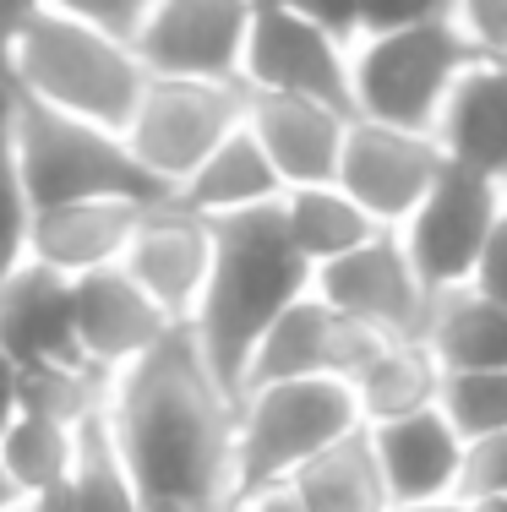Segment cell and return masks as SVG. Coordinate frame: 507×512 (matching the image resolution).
<instances>
[{
    "instance_id": "1",
    "label": "cell",
    "mask_w": 507,
    "mask_h": 512,
    "mask_svg": "<svg viewBox=\"0 0 507 512\" xmlns=\"http://www.w3.org/2000/svg\"><path fill=\"white\" fill-rule=\"evenodd\" d=\"M104 431L148 512H235L240 398L208 371L191 333L115 376Z\"/></svg>"
},
{
    "instance_id": "2",
    "label": "cell",
    "mask_w": 507,
    "mask_h": 512,
    "mask_svg": "<svg viewBox=\"0 0 507 512\" xmlns=\"http://www.w3.org/2000/svg\"><path fill=\"white\" fill-rule=\"evenodd\" d=\"M317 289V267L289 240L279 207H257L240 218H219V262H213L208 295L191 316V344L202 349L208 371L229 393H246L251 360L273 322Z\"/></svg>"
},
{
    "instance_id": "3",
    "label": "cell",
    "mask_w": 507,
    "mask_h": 512,
    "mask_svg": "<svg viewBox=\"0 0 507 512\" xmlns=\"http://www.w3.org/2000/svg\"><path fill=\"white\" fill-rule=\"evenodd\" d=\"M6 60H11V93L110 131L131 126V115H137L142 93L153 82L131 39H115V33L77 17H60L50 6L11 17Z\"/></svg>"
},
{
    "instance_id": "4",
    "label": "cell",
    "mask_w": 507,
    "mask_h": 512,
    "mask_svg": "<svg viewBox=\"0 0 507 512\" xmlns=\"http://www.w3.org/2000/svg\"><path fill=\"white\" fill-rule=\"evenodd\" d=\"M6 153H11V207L17 213H44V207L99 202V197H126V202L169 197L142 169V158L131 153L126 131L60 115V109L33 104L22 93H11Z\"/></svg>"
},
{
    "instance_id": "5",
    "label": "cell",
    "mask_w": 507,
    "mask_h": 512,
    "mask_svg": "<svg viewBox=\"0 0 507 512\" xmlns=\"http://www.w3.org/2000/svg\"><path fill=\"white\" fill-rule=\"evenodd\" d=\"M480 50L458 33V22H415V28H382L355 39V77L349 109L371 126H404L437 137L464 71Z\"/></svg>"
},
{
    "instance_id": "6",
    "label": "cell",
    "mask_w": 507,
    "mask_h": 512,
    "mask_svg": "<svg viewBox=\"0 0 507 512\" xmlns=\"http://www.w3.org/2000/svg\"><path fill=\"white\" fill-rule=\"evenodd\" d=\"M355 431H366V414L355 387L338 376L246 387L240 393V496L279 491L311 458H322Z\"/></svg>"
},
{
    "instance_id": "7",
    "label": "cell",
    "mask_w": 507,
    "mask_h": 512,
    "mask_svg": "<svg viewBox=\"0 0 507 512\" xmlns=\"http://www.w3.org/2000/svg\"><path fill=\"white\" fill-rule=\"evenodd\" d=\"M240 126H246V88L153 77L126 126V142L142 158V169L175 197Z\"/></svg>"
},
{
    "instance_id": "8",
    "label": "cell",
    "mask_w": 507,
    "mask_h": 512,
    "mask_svg": "<svg viewBox=\"0 0 507 512\" xmlns=\"http://www.w3.org/2000/svg\"><path fill=\"white\" fill-rule=\"evenodd\" d=\"M257 6L262 0H153L148 22L131 44H137L148 77L246 88Z\"/></svg>"
},
{
    "instance_id": "9",
    "label": "cell",
    "mask_w": 507,
    "mask_h": 512,
    "mask_svg": "<svg viewBox=\"0 0 507 512\" xmlns=\"http://www.w3.org/2000/svg\"><path fill=\"white\" fill-rule=\"evenodd\" d=\"M502 207H507V191L497 180L475 175V169H458V164L442 169L431 197L415 207V218H409L404 229H398V240L415 256V267L431 284V295L475 284V267L491 246V229H497Z\"/></svg>"
},
{
    "instance_id": "10",
    "label": "cell",
    "mask_w": 507,
    "mask_h": 512,
    "mask_svg": "<svg viewBox=\"0 0 507 512\" xmlns=\"http://www.w3.org/2000/svg\"><path fill=\"white\" fill-rule=\"evenodd\" d=\"M355 77V39L328 28L311 11L284 0H262L246 55V93H295V99H328L349 109Z\"/></svg>"
},
{
    "instance_id": "11",
    "label": "cell",
    "mask_w": 507,
    "mask_h": 512,
    "mask_svg": "<svg viewBox=\"0 0 507 512\" xmlns=\"http://www.w3.org/2000/svg\"><path fill=\"white\" fill-rule=\"evenodd\" d=\"M317 295L328 300L338 316L371 327L382 338H420L431 316V284L420 278L415 256L404 251L398 229H382L366 246H355L349 256L317 267Z\"/></svg>"
},
{
    "instance_id": "12",
    "label": "cell",
    "mask_w": 507,
    "mask_h": 512,
    "mask_svg": "<svg viewBox=\"0 0 507 512\" xmlns=\"http://www.w3.org/2000/svg\"><path fill=\"white\" fill-rule=\"evenodd\" d=\"M213 262H219V224L202 218L197 207H186L180 197H159V202L142 207V224H137V235H131V251L120 267H126L180 327H191L202 295H208Z\"/></svg>"
},
{
    "instance_id": "13",
    "label": "cell",
    "mask_w": 507,
    "mask_h": 512,
    "mask_svg": "<svg viewBox=\"0 0 507 512\" xmlns=\"http://www.w3.org/2000/svg\"><path fill=\"white\" fill-rule=\"evenodd\" d=\"M448 169V153L431 131H404V126H371L355 120L344 148L338 186L349 191L382 229H404L415 207L431 197V186Z\"/></svg>"
},
{
    "instance_id": "14",
    "label": "cell",
    "mask_w": 507,
    "mask_h": 512,
    "mask_svg": "<svg viewBox=\"0 0 507 512\" xmlns=\"http://www.w3.org/2000/svg\"><path fill=\"white\" fill-rule=\"evenodd\" d=\"M148 202L126 197H99V202H66L44 207V213H17L11 224V262L33 256V262L55 267L66 278H88L104 267H120L131 251V235L142 224Z\"/></svg>"
},
{
    "instance_id": "15",
    "label": "cell",
    "mask_w": 507,
    "mask_h": 512,
    "mask_svg": "<svg viewBox=\"0 0 507 512\" xmlns=\"http://www.w3.org/2000/svg\"><path fill=\"white\" fill-rule=\"evenodd\" d=\"M382 344H388L382 333H371V327L338 316L328 300L311 289V295L295 300V306L273 322V333L262 338L246 387L300 382V376H338V382H355Z\"/></svg>"
},
{
    "instance_id": "16",
    "label": "cell",
    "mask_w": 507,
    "mask_h": 512,
    "mask_svg": "<svg viewBox=\"0 0 507 512\" xmlns=\"http://www.w3.org/2000/svg\"><path fill=\"white\" fill-rule=\"evenodd\" d=\"M77 327H82L88 365L104 371L110 382L148 355H159L175 333H186L126 267H104V273L77 278Z\"/></svg>"
},
{
    "instance_id": "17",
    "label": "cell",
    "mask_w": 507,
    "mask_h": 512,
    "mask_svg": "<svg viewBox=\"0 0 507 512\" xmlns=\"http://www.w3.org/2000/svg\"><path fill=\"white\" fill-rule=\"evenodd\" d=\"M0 344L6 365H88L77 327V278L55 267L17 256L6 267V295H0Z\"/></svg>"
},
{
    "instance_id": "18",
    "label": "cell",
    "mask_w": 507,
    "mask_h": 512,
    "mask_svg": "<svg viewBox=\"0 0 507 512\" xmlns=\"http://www.w3.org/2000/svg\"><path fill=\"white\" fill-rule=\"evenodd\" d=\"M246 126L262 137L284 186L295 191L338 180L349 131H355V109L328 99H295V93H246Z\"/></svg>"
},
{
    "instance_id": "19",
    "label": "cell",
    "mask_w": 507,
    "mask_h": 512,
    "mask_svg": "<svg viewBox=\"0 0 507 512\" xmlns=\"http://www.w3.org/2000/svg\"><path fill=\"white\" fill-rule=\"evenodd\" d=\"M366 431H371V447H377L393 502H448V496H458L469 442L442 414V404L388 420V425H366Z\"/></svg>"
},
{
    "instance_id": "20",
    "label": "cell",
    "mask_w": 507,
    "mask_h": 512,
    "mask_svg": "<svg viewBox=\"0 0 507 512\" xmlns=\"http://www.w3.org/2000/svg\"><path fill=\"white\" fill-rule=\"evenodd\" d=\"M448 164L475 169L507 191V60H475L437 126Z\"/></svg>"
},
{
    "instance_id": "21",
    "label": "cell",
    "mask_w": 507,
    "mask_h": 512,
    "mask_svg": "<svg viewBox=\"0 0 507 512\" xmlns=\"http://www.w3.org/2000/svg\"><path fill=\"white\" fill-rule=\"evenodd\" d=\"M175 197L219 224V218H240V213H257V207H279L289 197V186H284L279 164L268 158V148H262V137L251 126H240L235 137L219 142V153Z\"/></svg>"
},
{
    "instance_id": "22",
    "label": "cell",
    "mask_w": 507,
    "mask_h": 512,
    "mask_svg": "<svg viewBox=\"0 0 507 512\" xmlns=\"http://www.w3.org/2000/svg\"><path fill=\"white\" fill-rule=\"evenodd\" d=\"M88 453V425L44 420V414L11 409L6 436H0V474H6V507L28 502V496L66 485L82 469Z\"/></svg>"
},
{
    "instance_id": "23",
    "label": "cell",
    "mask_w": 507,
    "mask_h": 512,
    "mask_svg": "<svg viewBox=\"0 0 507 512\" xmlns=\"http://www.w3.org/2000/svg\"><path fill=\"white\" fill-rule=\"evenodd\" d=\"M420 344L437 355L442 371H497L507 365V306L480 295L475 284L442 289L431 300Z\"/></svg>"
},
{
    "instance_id": "24",
    "label": "cell",
    "mask_w": 507,
    "mask_h": 512,
    "mask_svg": "<svg viewBox=\"0 0 507 512\" xmlns=\"http://www.w3.org/2000/svg\"><path fill=\"white\" fill-rule=\"evenodd\" d=\"M289 496L300 502V512H388L393 496H388V480H382L371 431H355L322 458H311L289 480Z\"/></svg>"
},
{
    "instance_id": "25",
    "label": "cell",
    "mask_w": 507,
    "mask_h": 512,
    "mask_svg": "<svg viewBox=\"0 0 507 512\" xmlns=\"http://www.w3.org/2000/svg\"><path fill=\"white\" fill-rule=\"evenodd\" d=\"M442 376L448 371H442L437 355H431L420 338H388L349 387H355V398H360L366 425H388V420H404V414L437 409Z\"/></svg>"
},
{
    "instance_id": "26",
    "label": "cell",
    "mask_w": 507,
    "mask_h": 512,
    "mask_svg": "<svg viewBox=\"0 0 507 512\" xmlns=\"http://www.w3.org/2000/svg\"><path fill=\"white\" fill-rule=\"evenodd\" d=\"M284 229L300 251H306L311 267H328L338 256H349L355 246H366L371 235H382V224L366 213L355 197H349L338 180H322V186H295L279 202Z\"/></svg>"
},
{
    "instance_id": "27",
    "label": "cell",
    "mask_w": 507,
    "mask_h": 512,
    "mask_svg": "<svg viewBox=\"0 0 507 512\" xmlns=\"http://www.w3.org/2000/svg\"><path fill=\"white\" fill-rule=\"evenodd\" d=\"M110 404V376L93 365H22L11 371V409L66 425H93Z\"/></svg>"
},
{
    "instance_id": "28",
    "label": "cell",
    "mask_w": 507,
    "mask_h": 512,
    "mask_svg": "<svg viewBox=\"0 0 507 512\" xmlns=\"http://www.w3.org/2000/svg\"><path fill=\"white\" fill-rule=\"evenodd\" d=\"M437 404L458 425L464 442L502 436L507 431V365H497V371H448Z\"/></svg>"
},
{
    "instance_id": "29",
    "label": "cell",
    "mask_w": 507,
    "mask_h": 512,
    "mask_svg": "<svg viewBox=\"0 0 507 512\" xmlns=\"http://www.w3.org/2000/svg\"><path fill=\"white\" fill-rule=\"evenodd\" d=\"M71 485H77V512H148L115 453L110 431H104V414L88 425V453H82V469Z\"/></svg>"
},
{
    "instance_id": "30",
    "label": "cell",
    "mask_w": 507,
    "mask_h": 512,
    "mask_svg": "<svg viewBox=\"0 0 507 512\" xmlns=\"http://www.w3.org/2000/svg\"><path fill=\"white\" fill-rule=\"evenodd\" d=\"M50 6L60 17H77V22H93V28L115 33V39H137V28L148 22L153 0H17L11 17H28V11Z\"/></svg>"
},
{
    "instance_id": "31",
    "label": "cell",
    "mask_w": 507,
    "mask_h": 512,
    "mask_svg": "<svg viewBox=\"0 0 507 512\" xmlns=\"http://www.w3.org/2000/svg\"><path fill=\"white\" fill-rule=\"evenodd\" d=\"M458 502H507V431L469 442Z\"/></svg>"
},
{
    "instance_id": "32",
    "label": "cell",
    "mask_w": 507,
    "mask_h": 512,
    "mask_svg": "<svg viewBox=\"0 0 507 512\" xmlns=\"http://www.w3.org/2000/svg\"><path fill=\"white\" fill-rule=\"evenodd\" d=\"M453 22L480 60H507V0H458Z\"/></svg>"
},
{
    "instance_id": "33",
    "label": "cell",
    "mask_w": 507,
    "mask_h": 512,
    "mask_svg": "<svg viewBox=\"0 0 507 512\" xmlns=\"http://www.w3.org/2000/svg\"><path fill=\"white\" fill-rule=\"evenodd\" d=\"M458 0H360V33L415 28V22H448ZM355 33V39H360Z\"/></svg>"
},
{
    "instance_id": "34",
    "label": "cell",
    "mask_w": 507,
    "mask_h": 512,
    "mask_svg": "<svg viewBox=\"0 0 507 512\" xmlns=\"http://www.w3.org/2000/svg\"><path fill=\"white\" fill-rule=\"evenodd\" d=\"M475 289H480V295H491L497 306H507V207H502L497 229H491L486 256H480V267H475Z\"/></svg>"
},
{
    "instance_id": "35",
    "label": "cell",
    "mask_w": 507,
    "mask_h": 512,
    "mask_svg": "<svg viewBox=\"0 0 507 512\" xmlns=\"http://www.w3.org/2000/svg\"><path fill=\"white\" fill-rule=\"evenodd\" d=\"M284 6H295V11H311V17H322L328 28L349 33V39L360 33V0H284Z\"/></svg>"
},
{
    "instance_id": "36",
    "label": "cell",
    "mask_w": 507,
    "mask_h": 512,
    "mask_svg": "<svg viewBox=\"0 0 507 512\" xmlns=\"http://www.w3.org/2000/svg\"><path fill=\"white\" fill-rule=\"evenodd\" d=\"M235 512H300V502L289 496V485H279V491H257V496H240Z\"/></svg>"
},
{
    "instance_id": "37",
    "label": "cell",
    "mask_w": 507,
    "mask_h": 512,
    "mask_svg": "<svg viewBox=\"0 0 507 512\" xmlns=\"http://www.w3.org/2000/svg\"><path fill=\"white\" fill-rule=\"evenodd\" d=\"M388 512H469V502H458V496H448V502H393Z\"/></svg>"
}]
</instances>
